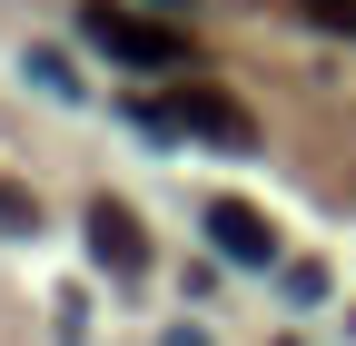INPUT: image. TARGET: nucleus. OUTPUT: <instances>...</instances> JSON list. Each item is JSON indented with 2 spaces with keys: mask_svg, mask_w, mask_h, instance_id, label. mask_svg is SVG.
Segmentation results:
<instances>
[{
  "mask_svg": "<svg viewBox=\"0 0 356 346\" xmlns=\"http://www.w3.org/2000/svg\"><path fill=\"white\" fill-rule=\"evenodd\" d=\"M30 79H40V90H50V99H79V79H70V60H50V50H30Z\"/></svg>",
  "mask_w": 356,
  "mask_h": 346,
  "instance_id": "5",
  "label": "nucleus"
},
{
  "mask_svg": "<svg viewBox=\"0 0 356 346\" xmlns=\"http://www.w3.org/2000/svg\"><path fill=\"white\" fill-rule=\"evenodd\" d=\"M159 346H208V336H198V327H168V336H159Z\"/></svg>",
  "mask_w": 356,
  "mask_h": 346,
  "instance_id": "8",
  "label": "nucleus"
},
{
  "mask_svg": "<svg viewBox=\"0 0 356 346\" xmlns=\"http://www.w3.org/2000/svg\"><path fill=\"white\" fill-rule=\"evenodd\" d=\"M208 238H218V257H238V267H267V257H277V228H267L248 198H208Z\"/></svg>",
  "mask_w": 356,
  "mask_h": 346,
  "instance_id": "4",
  "label": "nucleus"
},
{
  "mask_svg": "<svg viewBox=\"0 0 356 346\" xmlns=\"http://www.w3.org/2000/svg\"><path fill=\"white\" fill-rule=\"evenodd\" d=\"M0 228H40V208H30V188H10V179H0Z\"/></svg>",
  "mask_w": 356,
  "mask_h": 346,
  "instance_id": "7",
  "label": "nucleus"
},
{
  "mask_svg": "<svg viewBox=\"0 0 356 346\" xmlns=\"http://www.w3.org/2000/svg\"><path fill=\"white\" fill-rule=\"evenodd\" d=\"M79 40H89L99 60H119V69H178V60H188V40H178V30L119 10V0H89V10H79Z\"/></svg>",
  "mask_w": 356,
  "mask_h": 346,
  "instance_id": "1",
  "label": "nucleus"
},
{
  "mask_svg": "<svg viewBox=\"0 0 356 346\" xmlns=\"http://www.w3.org/2000/svg\"><path fill=\"white\" fill-rule=\"evenodd\" d=\"M89 257H99L109 277H149V228L129 218L119 198H99V208H89Z\"/></svg>",
  "mask_w": 356,
  "mask_h": 346,
  "instance_id": "3",
  "label": "nucleus"
},
{
  "mask_svg": "<svg viewBox=\"0 0 356 346\" xmlns=\"http://www.w3.org/2000/svg\"><path fill=\"white\" fill-rule=\"evenodd\" d=\"M317 30H337V40H356V0H297Z\"/></svg>",
  "mask_w": 356,
  "mask_h": 346,
  "instance_id": "6",
  "label": "nucleus"
},
{
  "mask_svg": "<svg viewBox=\"0 0 356 346\" xmlns=\"http://www.w3.org/2000/svg\"><path fill=\"white\" fill-rule=\"evenodd\" d=\"M139 119H149V129H188V139L228 149V158L257 149V129H248V109H238L228 90H178V109H139Z\"/></svg>",
  "mask_w": 356,
  "mask_h": 346,
  "instance_id": "2",
  "label": "nucleus"
}]
</instances>
